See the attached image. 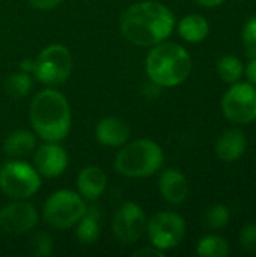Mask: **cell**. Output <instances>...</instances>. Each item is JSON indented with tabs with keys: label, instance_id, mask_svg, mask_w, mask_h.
<instances>
[{
	"label": "cell",
	"instance_id": "obj_14",
	"mask_svg": "<svg viewBox=\"0 0 256 257\" xmlns=\"http://www.w3.org/2000/svg\"><path fill=\"white\" fill-rule=\"evenodd\" d=\"M97 140L104 146L119 148L130 139V126L119 117H104L97 125Z\"/></svg>",
	"mask_w": 256,
	"mask_h": 257
},
{
	"label": "cell",
	"instance_id": "obj_22",
	"mask_svg": "<svg viewBox=\"0 0 256 257\" xmlns=\"http://www.w3.org/2000/svg\"><path fill=\"white\" fill-rule=\"evenodd\" d=\"M32 89V78L29 77L27 72H17L8 75L5 80V90L11 98H23L26 96Z\"/></svg>",
	"mask_w": 256,
	"mask_h": 257
},
{
	"label": "cell",
	"instance_id": "obj_17",
	"mask_svg": "<svg viewBox=\"0 0 256 257\" xmlns=\"http://www.w3.org/2000/svg\"><path fill=\"white\" fill-rule=\"evenodd\" d=\"M35 146H36L35 134L26 130H18L11 133L3 143L5 154L11 158L26 157L35 149Z\"/></svg>",
	"mask_w": 256,
	"mask_h": 257
},
{
	"label": "cell",
	"instance_id": "obj_10",
	"mask_svg": "<svg viewBox=\"0 0 256 257\" xmlns=\"http://www.w3.org/2000/svg\"><path fill=\"white\" fill-rule=\"evenodd\" d=\"M146 215L143 209L133 203L128 202L119 208V211L115 214L113 218V233L115 238L124 244L130 245L136 241H139L145 230H146Z\"/></svg>",
	"mask_w": 256,
	"mask_h": 257
},
{
	"label": "cell",
	"instance_id": "obj_4",
	"mask_svg": "<svg viewBox=\"0 0 256 257\" xmlns=\"http://www.w3.org/2000/svg\"><path fill=\"white\" fill-rule=\"evenodd\" d=\"M164 161L161 148L148 139L125 145L116 155L115 169L127 178H146L154 175Z\"/></svg>",
	"mask_w": 256,
	"mask_h": 257
},
{
	"label": "cell",
	"instance_id": "obj_31",
	"mask_svg": "<svg viewBox=\"0 0 256 257\" xmlns=\"http://www.w3.org/2000/svg\"><path fill=\"white\" fill-rule=\"evenodd\" d=\"M33 63H35V59H26V60L21 62V69L29 74L33 69Z\"/></svg>",
	"mask_w": 256,
	"mask_h": 257
},
{
	"label": "cell",
	"instance_id": "obj_7",
	"mask_svg": "<svg viewBox=\"0 0 256 257\" xmlns=\"http://www.w3.org/2000/svg\"><path fill=\"white\" fill-rule=\"evenodd\" d=\"M72 71V57L66 47L53 44L45 47L35 59L32 74L44 84H60Z\"/></svg>",
	"mask_w": 256,
	"mask_h": 257
},
{
	"label": "cell",
	"instance_id": "obj_12",
	"mask_svg": "<svg viewBox=\"0 0 256 257\" xmlns=\"http://www.w3.org/2000/svg\"><path fill=\"white\" fill-rule=\"evenodd\" d=\"M33 163L41 176L57 178L68 166V155L63 148L56 145V142H48L36 151Z\"/></svg>",
	"mask_w": 256,
	"mask_h": 257
},
{
	"label": "cell",
	"instance_id": "obj_1",
	"mask_svg": "<svg viewBox=\"0 0 256 257\" xmlns=\"http://www.w3.org/2000/svg\"><path fill=\"white\" fill-rule=\"evenodd\" d=\"M175 26V17L164 5L146 0L130 6L119 20L121 33L127 41L139 47H149L169 38Z\"/></svg>",
	"mask_w": 256,
	"mask_h": 257
},
{
	"label": "cell",
	"instance_id": "obj_2",
	"mask_svg": "<svg viewBox=\"0 0 256 257\" xmlns=\"http://www.w3.org/2000/svg\"><path fill=\"white\" fill-rule=\"evenodd\" d=\"M30 122L42 140H63L71 130V108L66 98L54 89L41 90L32 101Z\"/></svg>",
	"mask_w": 256,
	"mask_h": 257
},
{
	"label": "cell",
	"instance_id": "obj_16",
	"mask_svg": "<svg viewBox=\"0 0 256 257\" xmlns=\"http://www.w3.org/2000/svg\"><path fill=\"white\" fill-rule=\"evenodd\" d=\"M246 136L243 131L232 128L220 134L216 143V154L222 161L232 163L238 160L246 151Z\"/></svg>",
	"mask_w": 256,
	"mask_h": 257
},
{
	"label": "cell",
	"instance_id": "obj_3",
	"mask_svg": "<svg viewBox=\"0 0 256 257\" xmlns=\"http://www.w3.org/2000/svg\"><path fill=\"white\" fill-rule=\"evenodd\" d=\"M192 72V57L175 42H158L146 57V74L155 86L174 87L184 83Z\"/></svg>",
	"mask_w": 256,
	"mask_h": 257
},
{
	"label": "cell",
	"instance_id": "obj_5",
	"mask_svg": "<svg viewBox=\"0 0 256 257\" xmlns=\"http://www.w3.org/2000/svg\"><path fill=\"white\" fill-rule=\"evenodd\" d=\"M86 209L81 196L69 190H60L47 199L44 205V220L53 229H69L81 220Z\"/></svg>",
	"mask_w": 256,
	"mask_h": 257
},
{
	"label": "cell",
	"instance_id": "obj_15",
	"mask_svg": "<svg viewBox=\"0 0 256 257\" xmlns=\"http://www.w3.org/2000/svg\"><path fill=\"white\" fill-rule=\"evenodd\" d=\"M77 187H78L80 196L83 199L95 200V199H98L104 193V190L107 187V176L97 166L84 167L78 173Z\"/></svg>",
	"mask_w": 256,
	"mask_h": 257
},
{
	"label": "cell",
	"instance_id": "obj_8",
	"mask_svg": "<svg viewBox=\"0 0 256 257\" xmlns=\"http://www.w3.org/2000/svg\"><path fill=\"white\" fill-rule=\"evenodd\" d=\"M222 111L235 123L256 120V87L252 83H232L222 98Z\"/></svg>",
	"mask_w": 256,
	"mask_h": 257
},
{
	"label": "cell",
	"instance_id": "obj_20",
	"mask_svg": "<svg viewBox=\"0 0 256 257\" xmlns=\"http://www.w3.org/2000/svg\"><path fill=\"white\" fill-rule=\"evenodd\" d=\"M243 62L232 54H226L217 62V74L225 83H237L243 75Z\"/></svg>",
	"mask_w": 256,
	"mask_h": 257
},
{
	"label": "cell",
	"instance_id": "obj_25",
	"mask_svg": "<svg viewBox=\"0 0 256 257\" xmlns=\"http://www.w3.org/2000/svg\"><path fill=\"white\" fill-rule=\"evenodd\" d=\"M241 39H243L246 56L247 57L256 56V15L246 21L241 32Z\"/></svg>",
	"mask_w": 256,
	"mask_h": 257
},
{
	"label": "cell",
	"instance_id": "obj_13",
	"mask_svg": "<svg viewBox=\"0 0 256 257\" xmlns=\"http://www.w3.org/2000/svg\"><path fill=\"white\" fill-rule=\"evenodd\" d=\"M158 188L163 199L172 205H180L187 199L189 182L186 176L177 169H167L161 173L158 181Z\"/></svg>",
	"mask_w": 256,
	"mask_h": 257
},
{
	"label": "cell",
	"instance_id": "obj_6",
	"mask_svg": "<svg viewBox=\"0 0 256 257\" xmlns=\"http://www.w3.org/2000/svg\"><path fill=\"white\" fill-rule=\"evenodd\" d=\"M41 187L36 169L23 161H8L0 169V190L14 200L32 197Z\"/></svg>",
	"mask_w": 256,
	"mask_h": 257
},
{
	"label": "cell",
	"instance_id": "obj_26",
	"mask_svg": "<svg viewBox=\"0 0 256 257\" xmlns=\"http://www.w3.org/2000/svg\"><path fill=\"white\" fill-rule=\"evenodd\" d=\"M240 244L244 251L256 254V224H249L241 230Z\"/></svg>",
	"mask_w": 256,
	"mask_h": 257
},
{
	"label": "cell",
	"instance_id": "obj_18",
	"mask_svg": "<svg viewBox=\"0 0 256 257\" xmlns=\"http://www.w3.org/2000/svg\"><path fill=\"white\" fill-rule=\"evenodd\" d=\"M77 224V239L84 245L94 244L101 233V212L97 206H91Z\"/></svg>",
	"mask_w": 256,
	"mask_h": 257
},
{
	"label": "cell",
	"instance_id": "obj_29",
	"mask_svg": "<svg viewBox=\"0 0 256 257\" xmlns=\"http://www.w3.org/2000/svg\"><path fill=\"white\" fill-rule=\"evenodd\" d=\"M246 75H247L249 81H250L253 86H256V56L250 57V62H249L247 66H246Z\"/></svg>",
	"mask_w": 256,
	"mask_h": 257
},
{
	"label": "cell",
	"instance_id": "obj_23",
	"mask_svg": "<svg viewBox=\"0 0 256 257\" xmlns=\"http://www.w3.org/2000/svg\"><path fill=\"white\" fill-rule=\"evenodd\" d=\"M229 218H231V214L225 205H214L208 208L204 214V223L211 230L223 229L229 223Z\"/></svg>",
	"mask_w": 256,
	"mask_h": 257
},
{
	"label": "cell",
	"instance_id": "obj_19",
	"mask_svg": "<svg viewBox=\"0 0 256 257\" xmlns=\"http://www.w3.org/2000/svg\"><path fill=\"white\" fill-rule=\"evenodd\" d=\"M178 32L187 42L198 44L208 36L210 26H208V21L202 15L190 14L180 21Z\"/></svg>",
	"mask_w": 256,
	"mask_h": 257
},
{
	"label": "cell",
	"instance_id": "obj_27",
	"mask_svg": "<svg viewBox=\"0 0 256 257\" xmlns=\"http://www.w3.org/2000/svg\"><path fill=\"white\" fill-rule=\"evenodd\" d=\"M29 3L35 8V9H41V11H48L53 9L56 6H59L62 3V0H29Z\"/></svg>",
	"mask_w": 256,
	"mask_h": 257
},
{
	"label": "cell",
	"instance_id": "obj_11",
	"mask_svg": "<svg viewBox=\"0 0 256 257\" xmlns=\"http://www.w3.org/2000/svg\"><path fill=\"white\" fill-rule=\"evenodd\" d=\"M38 224V212L35 206L26 200H15L0 209V227L11 235H23L35 229Z\"/></svg>",
	"mask_w": 256,
	"mask_h": 257
},
{
	"label": "cell",
	"instance_id": "obj_21",
	"mask_svg": "<svg viewBox=\"0 0 256 257\" xmlns=\"http://www.w3.org/2000/svg\"><path fill=\"white\" fill-rule=\"evenodd\" d=\"M196 253L204 257H226L229 256L231 248L225 238L210 235L199 241Z\"/></svg>",
	"mask_w": 256,
	"mask_h": 257
},
{
	"label": "cell",
	"instance_id": "obj_9",
	"mask_svg": "<svg viewBox=\"0 0 256 257\" xmlns=\"http://www.w3.org/2000/svg\"><path fill=\"white\" fill-rule=\"evenodd\" d=\"M146 230L151 244L161 250H172L183 241L186 235V223L184 218L175 212H158L148 223Z\"/></svg>",
	"mask_w": 256,
	"mask_h": 257
},
{
	"label": "cell",
	"instance_id": "obj_30",
	"mask_svg": "<svg viewBox=\"0 0 256 257\" xmlns=\"http://www.w3.org/2000/svg\"><path fill=\"white\" fill-rule=\"evenodd\" d=\"M196 2L205 8H216V6H220L225 0H196Z\"/></svg>",
	"mask_w": 256,
	"mask_h": 257
},
{
	"label": "cell",
	"instance_id": "obj_28",
	"mask_svg": "<svg viewBox=\"0 0 256 257\" xmlns=\"http://www.w3.org/2000/svg\"><path fill=\"white\" fill-rule=\"evenodd\" d=\"M133 256L136 257H146V256H152V257H163L164 256V251L155 248L154 245L152 247H148V248H140L137 251L133 253Z\"/></svg>",
	"mask_w": 256,
	"mask_h": 257
},
{
	"label": "cell",
	"instance_id": "obj_24",
	"mask_svg": "<svg viewBox=\"0 0 256 257\" xmlns=\"http://www.w3.org/2000/svg\"><path fill=\"white\" fill-rule=\"evenodd\" d=\"M53 253V239L45 232H38L30 239V254L35 257H47Z\"/></svg>",
	"mask_w": 256,
	"mask_h": 257
}]
</instances>
